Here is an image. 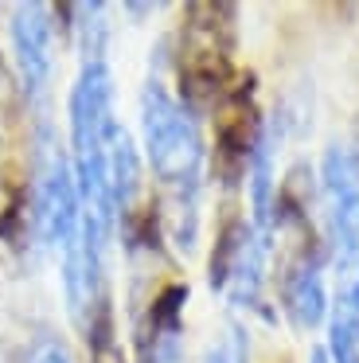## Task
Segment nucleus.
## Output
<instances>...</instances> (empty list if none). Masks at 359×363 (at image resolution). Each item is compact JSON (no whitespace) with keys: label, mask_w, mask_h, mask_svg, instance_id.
Returning a JSON list of instances; mask_svg holds the SVG:
<instances>
[{"label":"nucleus","mask_w":359,"mask_h":363,"mask_svg":"<svg viewBox=\"0 0 359 363\" xmlns=\"http://www.w3.org/2000/svg\"><path fill=\"white\" fill-rule=\"evenodd\" d=\"M234 4H187L176 40V82L187 113H211L231 90L234 74Z\"/></svg>","instance_id":"1"},{"label":"nucleus","mask_w":359,"mask_h":363,"mask_svg":"<svg viewBox=\"0 0 359 363\" xmlns=\"http://www.w3.org/2000/svg\"><path fill=\"white\" fill-rule=\"evenodd\" d=\"M140 137L145 157L160 188L168 191H199L207 145L199 137L195 113L184 110L176 94L160 79H148L140 90Z\"/></svg>","instance_id":"2"},{"label":"nucleus","mask_w":359,"mask_h":363,"mask_svg":"<svg viewBox=\"0 0 359 363\" xmlns=\"http://www.w3.org/2000/svg\"><path fill=\"white\" fill-rule=\"evenodd\" d=\"M211 113H215V176L223 180V188H238V180L250 172V157L265 129V118L254 98V74L234 79Z\"/></svg>","instance_id":"3"},{"label":"nucleus","mask_w":359,"mask_h":363,"mask_svg":"<svg viewBox=\"0 0 359 363\" xmlns=\"http://www.w3.org/2000/svg\"><path fill=\"white\" fill-rule=\"evenodd\" d=\"M320 191L328 199L332 254H359V164L348 145L332 141L320 160Z\"/></svg>","instance_id":"4"},{"label":"nucleus","mask_w":359,"mask_h":363,"mask_svg":"<svg viewBox=\"0 0 359 363\" xmlns=\"http://www.w3.org/2000/svg\"><path fill=\"white\" fill-rule=\"evenodd\" d=\"M51 4H20L12 12V55L20 71L23 94L39 98L51 86L55 71V20Z\"/></svg>","instance_id":"5"},{"label":"nucleus","mask_w":359,"mask_h":363,"mask_svg":"<svg viewBox=\"0 0 359 363\" xmlns=\"http://www.w3.org/2000/svg\"><path fill=\"white\" fill-rule=\"evenodd\" d=\"M336 281L328 293V355L359 363V254H332Z\"/></svg>","instance_id":"6"},{"label":"nucleus","mask_w":359,"mask_h":363,"mask_svg":"<svg viewBox=\"0 0 359 363\" xmlns=\"http://www.w3.org/2000/svg\"><path fill=\"white\" fill-rule=\"evenodd\" d=\"M86 347H90V363H129L125 359L121 336H117V313L109 293H101L98 305H94L90 320H86Z\"/></svg>","instance_id":"7"},{"label":"nucleus","mask_w":359,"mask_h":363,"mask_svg":"<svg viewBox=\"0 0 359 363\" xmlns=\"http://www.w3.org/2000/svg\"><path fill=\"white\" fill-rule=\"evenodd\" d=\"M246 359H250V344H246V332L238 324H231L223 344H215L203 355V363H246Z\"/></svg>","instance_id":"8"},{"label":"nucleus","mask_w":359,"mask_h":363,"mask_svg":"<svg viewBox=\"0 0 359 363\" xmlns=\"http://www.w3.org/2000/svg\"><path fill=\"white\" fill-rule=\"evenodd\" d=\"M23 363H74V355H70V347L59 336H39L28 347V359Z\"/></svg>","instance_id":"9"},{"label":"nucleus","mask_w":359,"mask_h":363,"mask_svg":"<svg viewBox=\"0 0 359 363\" xmlns=\"http://www.w3.org/2000/svg\"><path fill=\"white\" fill-rule=\"evenodd\" d=\"M309 363H332V355H328V347H324V344H316V347L309 352Z\"/></svg>","instance_id":"10"},{"label":"nucleus","mask_w":359,"mask_h":363,"mask_svg":"<svg viewBox=\"0 0 359 363\" xmlns=\"http://www.w3.org/2000/svg\"><path fill=\"white\" fill-rule=\"evenodd\" d=\"M348 149H351V157H355V164H359V118H355V129H351V145H348Z\"/></svg>","instance_id":"11"}]
</instances>
